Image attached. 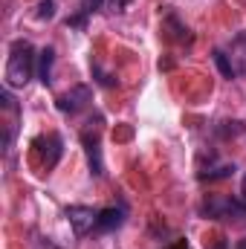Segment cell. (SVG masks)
I'll return each instance as SVG.
<instances>
[{
  "label": "cell",
  "mask_w": 246,
  "mask_h": 249,
  "mask_svg": "<svg viewBox=\"0 0 246 249\" xmlns=\"http://www.w3.org/2000/svg\"><path fill=\"white\" fill-rule=\"evenodd\" d=\"M32 154H35L38 165H41L44 171H50V168H55V165H58V160H61V154H64V139L58 136V133L38 136V139L32 142Z\"/></svg>",
  "instance_id": "obj_3"
},
{
  "label": "cell",
  "mask_w": 246,
  "mask_h": 249,
  "mask_svg": "<svg viewBox=\"0 0 246 249\" xmlns=\"http://www.w3.org/2000/svg\"><path fill=\"white\" fill-rule=\"evenodd\" d=\"M102 3L105 0H81V9H84V15H90V12H99Z\"/></svg>",
  "instance_id": "obj_12"
},
{
  "label": "cell",
  "mask_w": 246,
  "mask_h": 249,
  "mask_svg": "<svg viewBox=\"0 0 246 249\" xmlns=\"http://www.w3.org/2000/svg\"><path fill=\"white\" fill-rule=\"evenodd\" d=\"M35 50L29 41H15L9 50V61H6V87H26L29 78L35 75Z\"/></svg>",
  "instance_id": "obj_1"
},
{
  "label": "cell",
  "mask_w": 246,
  "mask_h": 249,
  "mask_svg": "<svg viewBox=\"0 0 246 249\" xmlns=\"http://www.w3.org/2000/svg\"><path fill=\"white\" fill-rule=\"evenodd\" d=\"M211 58H214V64H217V70H220V75H223V78H235V75H238V70H235L232 58L226 55V50H214V53H211Z\"/></svg>",
  "instance_id": "obj_9"
},
{
  "label": "cell",
  "mask_w": 246,
  "mask_h": 249,
  "mask_svg": "<svg viewBox=\"0 0 246 249\" xmlns=\"http://www.w3.org/2000/svg\"><path fill=\"white\" fill-rule=\"evenodd\" d=\"M235 174V165L232 162H223V165H217V168H211V171H200V180H226V177H232Z\"/></svg>",
  "instance_id": "obj_10"
},
{
  "label": "cell",
  "mask_w": 246,
  "mask_h": 249,
  "mask_svg": "<svg viewBox=\"0 0 246 249\" xmlns=\"http://www.w3.org/2000/svg\"><path fill=\"white\" fill-rule=\"evenodd\" d=\"M96 217H99V212H93L90 206H70L67 209V220H70L75 235H87L96 226Z\"/></svg>",
  "instance_id": "obj_5"
},
{
  "label": "cell",
  "mask_w": 246,
  "mask_h": 249,
  "mask_svg": "<svg viewBox=\"0 0 246 249\" xmlns=\"http://www.w3.org/2000/svg\"><path fill=\"white\" fill-rule=\"evenodd\" d=\"M130 3H133V0H110V9H113V12H124Z\"/></svg>",
  "instance_id": "obj_13"
},
{
  "label": "cell",
  "mask_w": 246,
  "mask_h": 249,
  "mask_svg": "<svg viewBox=\"0 0 246 249\" xmlns=\"http://www.w3.org/2000/svg\"><path fill=\"white\" fill-rule=\"evenodd\" d=\"M241 200L246 203V177H244V197H241Z\"/></svg>",
  "instance_id": "obj_15"
},
{
  "label": "cell",
  "mask_w": 246,
  "mask_h": 249,
  "mask_svg": "<svg viewBox=\"0 0 246 249\" xmlns=\"http://www.w3.org/2000/svg\"><path fill=\"white\" fill-rule=\"evenodd\" d=\"M124 223V209L122 206H110V209H102L99 217H96V229L99 232H113Z\"/></svg>",
  "instance_id": "obj_6"
},
{
  "label": "cell",
  "mask_w": 246,
  "mask_h": 249,
  "mask_svg": "<svg viewBox=\"0 0 246 249\" xmlns=\"http://www.w3.org/2000/svg\"><path fill=\"white\" fill-rule=\"evenodd\" d=\"M81 142H84V148H87V162H90V174H93V177H102V174H105V165H102V151H99V139H96V136H90V133H84V136H81Z\"/></svg>",
  "instance_id": "obj_7"
},
{
  "label": "cell",
  "mask_w": 246,
  "mask_h": 249,
  "mask_svg": "<svg viewBox=\"0 0 246 249\" xmlns=\"http://www.w3.org/2000/svg\"><path fill=\"white\" fill-rule=\"evenodd\" d=\"M235 249H246V238H241V241H238V247Z\"/></svg>",
  "instance_id": "obj_14"
},
{
  "label": "cell",
  "mask_w": 246,
  "mask_h": 249,
  "mask_svg": "<svg viewBox=\"0 0 246 249\" xmlns=\"http://www.w3.org/2000/svg\"><path fill=\"white\" fill-rule=\"evenodd\" d=\"M53 64H55V50L53 47H44L38 53V78H41V84H50L53 81Z\"/></svg>",
  "instance_id": "obj_8"
},
{
  "label": "cell",
  "mask_w": 246,
  "mask_h": 249,
  "mask_svg": "<svg viewBox=\"0 0 246 249\" xmlns=\"http://www.w3.org/2000/svg\"><path fill=\"white\" fill-rule=\"evenodd\" d=\"M183 249H185V247H183Z\"/></svg>",
  "instance_id": "obj_16"
},
{
  "label": "cell",
  "mask_w": 246,
  "mask_h": 249,
  "mask_svg": "<svg viewBox=\"0 0 246 249\" xmlns=\"http://www.w3.org/2000/svg\"><path fill=\"white\" fill-rule=\"evenodd\" d=\"M200 212L211 220H246V203L235 197H209Z\"/></svg>",
  "instance_id": "obj_2"
},
{
  "label": "cell",
  "mask_w": 246,
  "mask_h": 249,
  "mask_svg": "<svg viewBox=\"0 0 246 249\" xmlns=\"http://www.w3.org/2000/svg\"><path fill=\"white\" fill-rule=\"evenodd\" d=\"M90 99H93L90 87L87 84H75V87H70L61 99H58V107H61L64 113H78V110H84L90 105Z\"/></svg>",
  "instance_id": "obj_4"
},
{
  "label": "cell",
  "mask_w": 246,
  "mask_h": 249,
  "mask_svg": "<svg viewBox=\"0 0 246 249\" xmlns=\"http://www.w3.org/2000/svg\"><path fill=\"white\" fill-rule=\"evenodd\" d=\"M38 18H41V20L55 18V0H41V6H38Z\"/></svg>",
  "instance_id": "obj_11"
}]
</instances>
